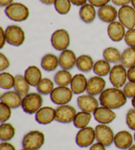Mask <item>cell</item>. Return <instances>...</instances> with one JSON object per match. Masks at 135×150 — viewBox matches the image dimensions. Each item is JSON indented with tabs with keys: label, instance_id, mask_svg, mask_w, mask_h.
Listing matches in <instances>:
<instances>
[{
	"label": "cell",
	"instance_id": "ee69618b",
	"mask_svg": "<svg viewBox=\"0 0 135 150\" xmlns=\"http://www.w3.org/2000/svg\"><path fill=\"white\" fill-rule=\"evenodd\" d=\"M127 79L129 81L135 82V66L128 69Z\"/></svg>",
	"mask_w": 135,
	"mask_h": 150
},
{
	"label": "cell",
	"instance_id": "2e32d148",
	"mask_svg": "<svg viewBox=\"0 0 135 150\" xmlns=\"http://www.w3.org/2000/svg\"><path fill=\"white\" fill-rule=\"evenodd\" d=\"M35 120L40 125L50 124L55 120V109L50 106L42 107L35 114Z\"/></svg>",
	"mask_w": 135,
	"mask_h": 150
},
{
	"label": "cell",
	"instance_id": "277c9868",
	"mask_svg": "<svg viewBox=\"0 0 135 150\" xmlns=\"http://www.w3.org/2000/svg\"><path fill=\"white\" fill-rule=\"evenodd\" d=\"M43 98L38 92L29 93L23 97L22 108L26 113L29 115L36 114L42 107Z\"/></svg>",
	"mask_w": 135,
	"mask_h": 150
},
{
	"label": "cell",
	"instance_id": "5b68a950",
	"mask_svg": "<svg viewBox=\"0 0 135 150\" xmlns=\"http://www.w3.org/2000/svg\"><path fill=\"white\" fill-rule=\"evenodd\" d=\"M7 43L15 47H19L25 40L23 29L18 25H10L5 30Z\"/></svg>",
	"mask_w": 135,
	"mask_h": 150
},
{
	"label": "cell",
	"instance_id": "ac0fdd59",
	"mask_svg": "<svg viewBox=\"0 0 135 150\" xmlns=\"http://www.w3.org/2000/svg\"><path fill=\"white\" fill-rule=\"evenodd\" d=\"M77 60V57L73 51L65 50L61 52L59 57V66L62 69L69 71L76 66Z\"/></svg>",
	"mask_w": 135,
	"mask_h": 150
},
{
	"label": "cell",
	"instance_id": "5bb4252c",
	"mask_svg": "<svg viewBox=\"0 0 135 150\" xmlns=\"http://www.w3.org/2000/svg\"><path fill=\"white\" fill-rule=\"evenodd\" d=\"M93 115L94 119L99 124L102 125L109 124L112 122L117 117L116 113L112 109L102 105L96 109L95 111L93 112Z\"/></svg>",
	"mask_w": 135,
	"mask_h": 150
},
{
	"label": "cell",
	"instance_id": "7a4b0ae2",
	"mask_svg": "<svg viewBox=\"0 0 135 150\" xmlns=\"http://www.w3.org/2000/svg\"><path fill=\"white\" fill-rule=\"evenodd\" d=\"M5 13L7 17L15 22H23L29 17V9L21 3H13L5 7Z\"/></svg>",
	"mask_w": 135,
	"mask_h": 150
},
{
	"label": "cell",
	"instance_id": "816d5d0a",
	"mask_svg": "<svg viewBox=\"0 0 135 150\" xmlns=\"http://www.w3.org/2000/svg\"><path fill=\"white\" fill-rule=\"evenodd\" d=\"M131 103H132V105H133V108L135 109V96L133 98H132Z\"/></svg>",
	"mask_w": 135,
	"mask_h": 150
},
{
	"label": "cell",
	"instance_id": "7dc6e473",
	"mask_svg": "<svg viewBox=\"0 0 135 150\" xmlns=\"http://www.w3.org/2000/svg\"><path fill=\"white\" fill-rule=\"evenodd\" d=\"M90 150H106V146L101 143L97 142L93 144L90 148Z\"/></svg>",
	"mask_w": 135,
	"mask_h": 150
},
{
	"label": "cell",
	"instance_id": "11a10c76",
	"mask_svg": "<svg viewBox=\"0 0 135 150\" xmlns=\"http://www.w3.org/2000/svg\"><path fill=\"white\" fill-rule=\"evenodd\" d=\"M134 142H135V132L134 134Z\"/></svg>",
	"mask_w": 135,
	"mask_h": 150
},
{
	"label": "cell",
	"instance_id": "d590c367",
	"mask_svg": "<svg viewBox=\"0 0 135 150\" xmlns=\"http://www.w3.org/2000/svg\"><path fill=\"white\" fill-rule=\"evenodd\" d=\"M71 0H55L54 7L56 11L60 15H67L71 8Z\"/></svg>",
	"mask_w": 135,
	"mask_h": 150
},
{
	"label": "cell",
	"instance_id": "8992f818",
	"mask_svg": "<svg viewBox=\"0 0 135 150\" xmlns=\"http://www.w3.org/2000/svg\"><path fill=\"white\" fill-rule=\"evenodd\" d=\"M109 81L113 87H123L127 80V71L122 64H116L112 68L109 73Z\"/></svg>",
	"mask_w": 135,
	"mask_h": 150
},
{
	"label": "cell",
	"instance_id": "7c38bea8",
	"mask_svg": "<svg viewBox=\"0 0 135 150\" xmlns=\"http://www.w3.org/2000/svg\"><path fill=\"white\" fill-rule=\"evenodd\" d=\"M77 111L73 107L69 105H59L55 109V120L63 124L73 122Z\"/></svg>",
	"mask_w": 135,
	"mask_h": 150
},
{
	"label": "cell",
	"instance_id": "8fae6325",
	"mask_svg": "<svg viewBox=\"0 0 135 150\" xmlns=\"http://www.w3.org/2000/svg\"><path fill=\"white\" fill-rule=\"evenodd\" d=\"M118 18L119 22L126 28L132 29L135 26V9L131 5L121 7L118 11Z\"/></svg>",
	"mask_w": 135,
	"mask_h": 150
},
{
	"label": "cell",
	"instance_id": "6da1fadb",
	"mask_svg": "<svg viewBox=\"0 0 135 150\" xmlns=\"http://www.w3.org/2000/svg\"><path fill=\"white\" fill-rule=\"evenodd\" d=\"M102 106L109 109H117L122 108L127 102V98L120 88L113 87L105 89L99 97Z\"/></svg>",
	"mask_w": 135,
	"mask_h": 150
},
{
	"label": "cell",
	"instance_id": "db71d44e",
	"mask_svg": "<svg viewBox=\"0 0 135 150\" xmlns=\"http://www.w3.org/2000/svg\"><path fill=\"white\" fill-rule=\"evenodd\" d=\"M131 4H132V6L135 9V0H131Z\"/></svg>",
	"mask_w": 135,
	"mask_h": 150
},
{
	"label": "cell",
	"instance_id": "8d00e7d4",
	"mask_svg": "<svg viewBox=\"0 0 135 150\" xmlns=\"http://www.w3.org/2000/svg\"><path fill=\"white\" fill-rule=\"evenodd\" d=\"M11 108L5 105V103H0V122L1 123L6 122L11 117Z\"/></svg>",
	"mask_w": 135,
	"mask_h": 150
},
{
	"label": "cell",
	"instance_id": "9a60e30c",
	"mask_svg": "<svg viewBox=\"0 0 135 150\" xmlns=\"http://www.w3.org/2000/svg\"><path fill=\"white\" fill-rule=\"evenodd\" d=\"M106 86V81L103 77L99 76H94L91 77L88 80L86 92L88 94L96 96L100 95L102 92L105 90Z\"/></svg>",
	"mask_w": 135,
	"mask_h": 150
},
{
	"label": "cell",
	"instance_id": "3957f363",
	"mask_svg": "<svg viewBox=\"0 0 135 150\" xmlns=\"http://www.w3.org/2000/svg\"><path fill=\"white\" fill-rule=\"evenodd\" d=\"M45 136L39 130H32L23 137L22 146L26 150H39L44 145Z\"/></svg>",
	"mask_w": 135,
	"mask_h": 150
},
{
	"label": "cell",
	"instance_id": "d4e9b609",
	"mask_svg": "<svg viewBox=\"0 0 135 150\" xmlns=\"http://www.w3.org/2000/svg\"><path fill=\"white\" fill-rule=\"evenodd\" d=\"M59 66V57L52 53H48L45 55L41 60L42 68L47 72L54 71Z\"/></svg>",
	"mask_w": 135,
	"mask_h": 150
},
{
	"label": "cell",
	"instance_id": "83f0119b",
	"mask_svg": "<svg viewBox=\"0 0 135 150\" xmlns=\"http://www.w3.org/2000/svg\"><path fill=\"white\" fill-rule=\"evenodd\" d=\"M72 76L71 73L67 70H62L57 72L54 76V82L59 86H68L71 84Z\"/></svg>",
	"mask_w": 135,
	"mask_h": 150
},
{
	"label": "cell",
	"instance_id": "60d3db41",
	"mask_svg": "<svg viewBox=\"0 0 135 150\" xmlns=\"http://www.w3.org/2000/svg\"><path fill=\"white\" fill-rule=\"evenodd\" d=\"M10 62L6 55L3 53H0V71H4L9 67Z\"/></svg>",
	"mask_w": 135,
	"mask_h": 150
},
{
	"label": "cell",
	"instance_id": "d6986e66",
	"mask_svg": "<svg viewBox=\"0 0 135 150\" xmlns=\"http://www.w3.org/2000/svg\"><path fill=\"white\" fill-rule=\"evenodd\" d=\"M134 137L127 130H121L115 135L114 144L118 149L125 150L133 145Z\"/></svg>",
	"mask_w": 135,
	"mask_h": 150
},
{
	"label": "cell",
	"instance_id": "c3c4849f",
	"mask_svg": "<svg viewBox=\"0 0 135 150\" xmlns=\"http://www.w3.org/2000/svg\"><path fill=\"white\" fill-rule=\"evenodd\" d=\"M87 1L88 0H71L72 4H73L75 6L79 7V6H82L86 4H87Z\"/></svg>",
	"mask_w": 135,
	"mask_h": 150
},
{
	"label": "cell",
	"instance_id": "f1b7e54d",
	"mask_svg": "<svg viewBox=\"0 0 135 150\" xmlns=\"http://www.w3.org/2000/svg\"><path fill=\"white\" fill-rule=\"evenodd\" d=\"M121 63L125 68L135 66V47H129L121 53Z\"/></svg>",
	"mask_w": 135,
	"mask_h": 150
},
{
	"label": "cell",
	"instance_id": "7bdbcfd3",
	"mask_svg": "<svg viewBox=\"0 0 135 150\" xmlns=\"http://www.w3.org/2000/svg\"><path fill=\"white\" fill-rule=\"evenodd\" d=\"M7 43L6 36H5V32L3 27L0 28V49H2L5 46Z\"/></svg>",
	"mask_w": 135,
	"mask_h": 150
},
{
	"label": "cell",
	"instance_id": "484cf974",
	"mask_svg": "<svg viewBox=\"0 0 135 150\" xmlns=\"http://www.w3.org/2000/svg\"><path fill=\"white\" fill-rule=\"evenodd\" d=\"M94 61L90 55H82L77 57L76 66L77 69L82 73H89L93 70Z\"/></svg>",
	"mask_w": 135,
	"mask_h": 150
},
{
	"label": "cell",
	"instance_id": "44dd1931",
	"mask_svg": "<svg viewBox=\"0 0 135 150\" xmlns=\"http://www.w3.org/2000/svg\"><path fill=\"white\" fill-rule=\"evenodd\" d=\"M98 16L102 22L109 24L118 18V11L114 6L107 4L99 8Z\"/></svg>",
	"mask_w": 135,
	"mask_h": 150
},
{
	"label": "cell",
	"instance_id": "bcb514c9",
	"mask_svg": "<svg viewBox=\"0 0 135 150\" xmlns=\"http://www.w3.org/2000/svg\"><path fill=\"white\" fill-rule=\"evenodd\" d=\"M111 1L114 5L120 7L127 5L131 3V0H111Z\"/></svg>",
	"mask_w": 135,
	"mask_h": 150
},
{
	"label": "cell",
	"instance_id": "f6af8a7d",
	"mask_svg": "<svg viewBox=\"0 0 135 150\" xmlns=\"http://www.w3.org/2000/svg\"><path fill=\"white\" fill-rule=\"evenodd\" d=\"M0 150H16L15 146L8 142H2L0 144Z\"/></svg>",
	"mask_w": 135,
	"mask_h": 150
},
{
	"label": "cell",
	"instance_id": "603a6c76",
	"mask_svg": "<svg viewBox=\"0 0 135 150\" xmlns=\"http://www.w3.org/2000/svg\"><path fill=\"white\" fill-rule=\"evenodd\" d=\"M24 76L28 84L33 87H36L42 79L41 70L34 65L28 67L25 70Z\"/></svg>",
	"mask_w": 135,
	"mask_h": 150
},
{
	"label": "cell",
	"instance_id": "f5cc1de1",
	"mask_svg": "<svg viewBox=\"0 0 135 150\" xmlns=\"http://www.w3.org/2000/svg\"><path fill=\"white\" fill-rule=\"evenodd\" d=\"M128 150H135V144H134V145H132L130 148L128 149Z\"/></svg>",
	"mask_w": 135,
	"mask_h": 150
},
{
	"label": "cell",
	"instance_id": "e0dca14e",
	"mask_svg": "<svg viewBox=\"0 0 135 150\" xmlns=\"http://www.w3.org/2000/svg\"><path fill=\"white\" fill-rule=\"evenodd\" d=\"M125 27L119 21H114L107 26V34L113 42H119L124 39L125 36Z\"/></svg>",
	"mask_w": 135,
	"mask_h": 150
},
{
	"label": "cell",
	"instance_id": "52a82bcc",
	"mask_svg": "<svg viewBox=\"0 0 135 150\" xmlns=\"http://www.w3.org/2000/svg\"><path fill=\"white\" fill-rule=\"evenodd\" d=\"M72 93L68 86H59L55 88L50 94V99L53 103L58 105H67L72 100Z\"/></svg>",
	"mask_w": 135,
	"mask_h": 150
},
{
	"label": "cell",
	"instance_id": "4316f807",
	"mask_svg": "<svg viewBox=\"0 0 135 150\" xmlns=\"http://www.w3.org/2000/svg\"><path fill=\"white\" fill-rule=\"evenodd\" d=\"M30 86H31V85L27 82L25 76L18 74L15 76L14 89L15 91L19 93L21 96L25 97V96L29 93Z\"/></svg>",
	"mask_w": 135,
	"mask_h": 150
},
{
	"label": "cell",
	"instance_id": "ba28073f",
	"mask_svg": "<svg viewBox=\"0 0 135 150\" xmlns=\"http://www.w3.org/2000/svg\"><path fill=\"white\" fill-rule=\"evenodd\" d=\"M70 42V35L65 29H58L55 30L51 37V43L53 47L59 52L67 50Z\"/></svg>",
	"mask_w": 135,
	"mask_h": 150
},
{
	"label": "cell",
	"instance_id": "b9f144b4",
	"mask_svg": "<svg viewBox=\"0 0 135 150\" xmlns=\"http://www.w3.org/2000/svg\"><path fill=\"white\" fill-rule=\"evenodd\" d=\"M111 0H88L89 3L95 7H102L107 5Z\"/></svg>",
	"mask_w": 135,
	"mask_h": 150
},
{
	"label": "cell",
	"instance_id": "9c48e42d",
	"mask_svg": "<svg viewBox=\"0 0 135 150\" xmlns=\"http://www.w3.org/2000/svg\"><path fill=\"white\" fill-rule=\"evenodd\" d=\"M96 138L95 129L92 127L81 128L76 135L75 141L80 148H88L94 144Z\"/></svg>",
	"mask_w": 135,
	"mask_h": 150
},
{
	"label": "cell",
	"instance_id": "cb8c5ba5",
	"mask_svg": "<svg viewBox=\"0 0 135 150\" xmlns=\"http://www.w3.org/2000/svg\"><path fill=\"white\" fill-rule=\"evenodd\" d=\"M79 16L80 19L86 24L93 23L96 17V11L95 7L92 5L86 4L81 6L79 10Z\"/></svg>",
	"mask_w": 135,
	"mask_h": 150
},
{
	"label": "cell",
	"instance_id": "ffe728a7",
	"mask_svg": "<svg viewBox=\"0 0 135 150\" xmlns=\"http://www.w3.org/2000/svg\"><path fill=\"white\" fill-rule=\"evenodd\" d=\"M23 96L16 91H7L1 96V102L11 109H17L22 106Z\"/></svg>",
	"mask_w": 135,
	"mask_h": 150
},
{
	"label": "cell",
	"instance_id": "836d02e7",
	"mask_svg": "<svg viewBox=\"0 0 135 150\" xmlns=\"http://www.w3.org/2000/svg\"><path fill=\"white\" fill-rule=\"evenodd\" d=\"M54 88V83L48 78L42 79L36 86L38 92L42 96L50 95Z\"/></svg>",
	"mask_w": 135,
	"mask_h": 150
},
{
	"label": "cell",
	"instance_id": "30bf717a",
	"mask_svg": "<svg viewBox=\"0 0 135 150\" xmlns=\"http://www.w3.org/2000/svg\"><path fill=\"white\" fill-rule=\"evenodd\" d=\"M96 138L98 142L109 147L114 142L115 134L112 128L107 125L99 124L95 128Z\"/></svg>",
	"mask_w": 135,
	"mask_h": 150
},
{
	"label": "cell",
	"instance_id": "9f6ffc18",
	"mask_svg": "<svg viewBox=\"0 0 135 150\" xmlns=\"http://www.w3.org/2000/svg\"><path fill=\"white\" fill-rule=\"evenodd\" d=\"M20 150H26V149H24V148H23V149H20Z\"/></svg>",
	"mask_w": 135,
	"mask_h": 150
},
{
	"label": "cell",
	"instance_id": "74e56055",
	"mask_svg": "<svg viewBox=\"0 0 135 150\" xmlns=\"http://www.w3.org/2000/svg\"><path fill=\"white\" fill-rule=\"evenodd\" d=\"M123 92L127 98H133L135 96V82L129 81L123 86Z\"/></svg>",
	"mask_w": 135,
	"mask_h": 150
},
{
	"label": "cell",
	"instance_id": "f907efd6",
	"mask_svg": "<svg viewBox=\"0 0 135 150\" xmlns=\"http://www.w3.org/2000/svg\"><path fill=\"white\" fill-rule=\"evenodd\" d=\"M40 1H41L42 4H44L45 5H51L54 4V3H55V0H40Z\"/></svg>",
	"mask_w": 135,
	"mask_h": 150
},
{
	"label": "cell",
	"instance_id": "1f68e13d",
	"mask_svg": "<svg viewBox=\"0 0 135 150\" xmlns=\"http://www.w3.org/2000/svg\"><path fill=\"white\" fill-rule=\"evenodd\" d=\"M91 119L92 114L90 112L81 111L77 112L73 120V125L76 128L81 129V128L88 127Z\"/></svg>",
	"mask_w": 135,
	"mask_h": 150
},
{
	"label": "cell",
	"instance_id": "681fc988",
	"mask_svg": "<svg viewBox=\"0 0 135 150\" xmlns=\"http://www.w3.org/2000/svg\"><path fill=\"white\" fill-rule=\"evenodd\" d=\"M13 0H0V6L1 7H7L9 5L13 4Z\"/></svg>",
	"mask_w": 135,
	"mask_h": 150
},
{
	"label": "cell",
	"instance_id": "4dcf8cb0",
	"mask_svg": "<svg viewBox=\"0 0 135 150\" xmlns=\"http://www.w3.org/2000/svg\"><path fill=\"white\" fill-rule=\"evenodd\" d=\"M110 63L106 60L100 59L95 62L94 65L93 71L97 76L103 77L109 74L110 71L112 70Z\"/></svg>",
	"mask_w": 135,
	"mask_h": 150
},
{
	"label": "cell",
	"instance_id": "d6a6232c",
	"mask_svg": "<svg viewBox=\"0 0 135 150\" xmlns=\"http://www.w3.org/2000/svg\"><path fill=\"white\" fill-rule=\"evenodd\" d=\"M15 128L11 123H1L0 125V140L2 142H8L14 138Z\"/></svg>",
	"mask_w": 135,
	"mask_h": 150
},
{
	"label": "cell",
	"instance_id": "ab89813d",
	"mask_svg": "<svg viewBox=\"0 0 135 150\" xmlns=\"http://www.w3.org/2000/svg\"><path fill=\"white\" fill-rule=\"evenodd\" d=\"M124 39L128 46L135 47V28L129 29L126 32Z\"/></svg>",
	"mask_w": 135,
	"mask_h": 150
},
{
	"label": "cell",
	"instance_id": "e575fe53",
	"mask_svg": "<svg viewBox=\"0 0 135 150\" xmlns=\"http://www.w3.org/2000/svg\"><path fill=\"white\" fill-rule=\"evenodd\" d=\"M15 76L7 72H2L0 74V87L2 89L9 90L14 88Z\"/></svg>",
	"mask_w": 135,
	"mask_h": 150
},
{
	"label": "cell",
	"instance_id": "4fadbf2b",
	"mask_svg": "<svg viewBox=\"0 0 135 150\" xmlns=\"http://www.w3.org/2000/svg\"><path fill=\"white\" fill-rule=\"evenodd\" d=\"M99 101L93 96L86 94L79 96L77 98L78 107L81 111L94 112L99 107Z\"/></svg>",
	"mask_w": 135,
	"mask_h": 150
},
{
	"label": "cell",
	"instance_id": "f35d334b",
	"mask_svg": "<svg viewBox=\"0 0 135 150\" xmlns=\"http://www.w3.org/2000/svg\"><path fill=\"white\" fill-rule=\"evenodd\" d=\"M126 123L128 127L135 131V109L131 108L128 111L126 115Z\"/></svg>",
	"mask_w": 135,
	"mask_h": 150
},
{
	"label": "cell",
	"instance_id": "7402d4cb",
	"mask_svg": "<svg viewBox=\"0 0 135 150\" xmlns=\"http://www.w3.org/2000/svg\"><path fill=\"white\" fill-rule=\"evenodd\" d=\"M71 89L75 95L81 94L86 91L88 80L83 74H77L72 77L71 83Z\"/></svg>",
	"mask_w": 135,
	"mask_h": 150
},
{
	"label": "cell",
	"instance_id": "f546056e",
	"mask_svg": "<svg viewBox=\"0 0 135 150\" xmlns=\"http://www.w3.org/2000/svg\"><path fill=\"white\" fill-rule=\"evenodd\" d=\"M103 57L110 63L119 64L121 61V53L119 50L113 47H109L104 50Z\"/></svg>",
	"mask_w": 135,
	"mask_h": 150
}]
</instances>
